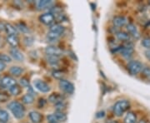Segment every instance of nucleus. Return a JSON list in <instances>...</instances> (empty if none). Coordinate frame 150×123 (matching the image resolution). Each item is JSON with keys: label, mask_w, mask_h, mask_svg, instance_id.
Here are the masks:
<instances>
[{"label": "nucleus", "mask_w": 150, "mask_h": 123, "mask_svg": "<svg viewBox=\"0 0 150 123\" xmlns=\"http://www.w3.org/2000/svg\"><path fill=\"white\" fill-rule=\"evenodd\" d=\"M53 4V1L52 0H38L36 3V6H37L38 9H44L47 8L48 7Z\"/></svg>", "instance_id": "obj_15"}, {"label": "nucleus", "mask_w": 150, "mask_h": 123, "mask_svg": "<svg viewBox=\"0 0 150 123\" xmlns=\"http://www.w3.org/2000/svg\"><path fill=\"white\" fill-rule=\"evenodd\" d=\"M24 43H25V45L26 46H32L33 44V42H34V39H33V38H32V37H30V36H28V37H26V38H24Z\"/></svg>", "instance_id": "obj_34"}, {"label": "nucleus", "mask_w": 150, "mask_h": 123, "mask_svg": "<svg viewBox=\"0 0 150 123\" xmlns=\"http://www.w3.org/2000/svg\"><path fill=\"white\" fill-rule=\"evenodd\" d=\"M130 107V103L128 100H120L115 103L113 107V113L117 117H122Z\"/></svg>", "instance_id": "obj_2"}, {"label": "nucleus", "mask_w": 150, "mask_h": 123, "mask_svg": "<svg viewBox=\"0 0 150 123\" xmlns=\"http://www.w3.org/2000/svg\"><path fill=\"white\" fill-rule=\"evenodd\" d=\"M47 61L49 64L56 65L59 63V57H54V56H47Z\"/></svg>", "instance_id": "obj_29"}, {"label": "nucleus", "mask_w": 150, "mask_h": 123, "mask_svg": "<svg viewBox=\"0 0 150 123\" xmlns=\"http://www.w3.org/2000/svg\"><path fill=\"white\" fill-rule=\"evenodd\" d=\"M17 27H18V29L20 32H23V33H28V32H29V28H28L27 25H26L25 23H23V22H19V23H18Z\"/></svg>", "instance_id": "obj_27"}, {"label": "nucleus", "mask_w": 150, "mask_h": 123, "mask_svg": "<svg viewBox=\"0 0 150 123\" xmlns=\"http://www.w3.org/2000/svg\"><path fill=\"white\" fill-rule=\"evenodd\" d=\"M54 116L57 118L58 122H66V120H67V116L64 112H56L54 113Z\"/></svg>", "instance_id": "obj_25"}, {"label": "nucleus", "mask_w": 150, "mask_h": 123, "mask_svg": "<svg viewBox=\"0 0 150 123\" xmlns=\"http://www.w3.org/2000/svg\"><path fill=\"white\" fill-rule=\"evenodd\" d=\"M28 116H29L30 120L32 121V122L33 123H41L43 121V116L39 112H35V111L30 112Z\"/></svg>", "instance_id": "obj_12"}, {"label": "nucleus", "mask_w": 150, "mask_h": 123, "mask_svg": "<svg viewBox=\"0 0 150 123\" xmlns=\"http://www.w3.org/2000/svg\"><path fill=\"white\" fill-rule=\"evenodd\" d=\"M7 42L8 43L12 46L13 48H17L19 44V39L17 35H12V36H8L7 37Z\"/></svg>", "instance_id": "obj_16"}, {"label": "nucleus", "mask_w": 150, "mask_h": 123, "mask_svg": "<svg viewBox=\"0 0 150 123\" xmlns=\"http://www.w3.org/2000/svg\"><path fill=\"white\" fill-rule=\"evenodd\" d=\"M116 37L118 38L119 41L122 42H129L130 41V35L128 32H118L116 33Z\"/></svg>", "instance_id": "obj_18"}, {"label": "nucleus", "mask_w": 150, "mask_h": 123, "mask_svg": "<svg viewBox=\"0 0 150 123\" xmlns=\"http://www.w3.org/2000/svg\"><path fill=\"white\" fill-rule=\"evenodd\" d=\"M9 119V115L5 110H0V122L7 123Z\"/></svg>", "instance_id": "obj_23"}, {"label": "nucleus", "mask_w": 150, "mask_h": 123, "mask_svg": "<svg viewBox=\"0 0 150 123\" xmlns=\"http://www.w3.org/2000/svg\"><path fill=\"white\" fill-rule=\"evenodd\" d=\"M5 32H7L8 36L12 35H17V28L14 26H13L10 23H5Z\"/></svg>", "instance_id": "obj_19"}, {"label": "nucleus", "mask_w": 150, "mask_h": 123, "mask_svg": "<svg viewBox=\"0 0 150 123\" xmlns=\"http://www.w3.org/2000/svg\"><path fill=\"white\" fill-rule=\"evenodd\" d=\"M22 102H23L24 104L30 105L34 102V96H33V94H30V93L25 94L24 96L22 97Z\"/></svg>", "instance_id": "obj_22"}, {"label": "nucleus", "mask_w": 150, "mask_h": 123, "mask_svg": "<svg viewBox=\"0 0 150 123\" xmlns=\"http://www.w3.org/2000/svg\"><path fill=\"white\" fill-rule=\"evenodd\" d=\"M142 74L148 81H150V67H145L142 70Z\"/></svg>", "instance_id": "obj_31"}, {"label": "nucleus", "mask_w": 150, "mask_h": 123, "mask_svg": "<svg viewBox=\"0 0 150 123\" xmlns=\"http://www.w3.org/2000/svg\"><path fill=\"white\" fill-rule=\"evenodd\" d=\"M109 123H119L118 122H116V121H113V122H111Z\"/></svg>", "instance_id": "obj_42"}, {"label": "nucleus", "mask_w": 150, "mask_h": 123, "mask_svg": "<svg viewBox=\"0 0 150 123\" xmlns=\"http://www.w3.org/2000/svg\"><path fill=\"white\" fill-rule=\"evenodd\" d=\"M5 67H6L5 63H4L3 62H1V61H0V72H1V71H3V70H4Z\"/></svg>", "instance_id": "obj_39"}, {"label": "nucleus", "mask_w": 150, "mask_h": 123, "mask_svg": "<svg viewBox=\"0 0 150 123\" xmlns=\"http://www.w3.org/2000/svg\"><path fill=\"white\" fill-rule=\"evenodd\" d=\"M52 75H53V77H54V78L59 79V80H63V78H64V72H63L62 71H60V70H55V71H54V72H52Z\"/></svg>", "instance_id": "obj_28"}, {"label": "nucleus", "mask_w": 150, "mask_h": 123, "mask_svg": "<svg viewBox=\"0 0 150 123\" xmlns=\"http://www.w3.org/2000/svg\"><path fill=\"white\" fill-rule=\"evenodd\" d=\"M34 86L38 91L43 92V93H47L50 91V86L43 81L36 80L34 82Z\"/></svg>", "instance_id": "obj_8"}, {"label": "nucleus", "mask_w": 150, "mask_h": 123, "mask_svg": "<svg viewBox=\"0 0 150 123\" xmlns=\"http://www.w3.org/2000/svg\"><path fill=\"white\" fill-rule=\"evenodd\" d=\"M47 120L48 123H58V120L55 117L54 114H50L47 116Z\"/></svg>", "instance_id": "obj_36"}, {"label": "nucleus", "mask_w": 150, "mask_h": 123, "mask_svg": "<svg viewBox=\"0 0 150 123\" xmlns=\"http://www.w3.org/2000/svg\"><path fill=\"white\" fill-rule=\"evenodd\" d=\"M61 35H59L58 33H55V32H48V34H47V39H48L49 42H55V41H57L58 39L59 38Z\"/></svg>", "instance_id": "obj_26"}, {"label": "nucleus", "mask_w": 150, "mask_h": 123, "mask_svg": "<svg viewBox=\"0 0 150 123\" xmlns=\"http://www.w3.org/2000/svg\"><path fill=\"white\" fill-rule=\"evenodd\" d=\"M59 87L62 91L67 93V94H73L74 91V86L72 82H70L69 81L65 80V79H63V80L59 81Z\"/></svg>", "instance_id": "obj_4"}, {"label": "nucleus", "mask_w": 150, "mask_h": 123, "mask_svg": "<svg viewBox=\"0 0 150 123\" xmlns=\"http://www.w3.org/2000/svg\"><path fill=\"white\" fill-rule=\"evenodd\" d=\"M19 82H20L22 86H23V87H29L30 86H29V81L28 80L26 77H22L19 81Z\"/></svg>", "instance_id": "obj_35"}, {"label": "nucleus", "mask_w": 150, "mask_h": 123, "mask_svg": "<svg viewBox=\"0 0 150 123\" xmlns=\"http://www.w3.org/2000/svg\"><path fill=\"white\" fill-rule=\"evenodd\" d=\"M4 30H5V24L0 22V31H4Z\"/></svg>", "instance_id": "obj_40"}, {"label": "nucleus", "mask_w": 150, "mask_h": 123, "mask_svg": "<svg viewBox=\"0 0 150 123\" xmlns=\"http://www.w3.org/2000/svg\"><path fill=\"white\" fill-rule=\"evenodd\" d=\"M49 31L50 32H55V33H58L59 35H62L65 31L64 27L61 24L59 23H54V25H52L51 27H49Z\"/></svg>", "instance_id": "obj_14"}, {"label": "nucleus", "mask_w": 150, "mask_h": 123, "mask_svg": "<svg viewBox=\"0 0 150 123\" xmlns=\"http://www.w3.org/2000/svg\"><path fill=\"white\" fill-rule=\"evenodd\" d=\"M0 61L3 62L4 63H11L12 62V58H11L10 56L7 55V54H0Z\"/></svg>", "instance_id": "obj_30"}, {"label": "nucleus", "mask_w": 150, "mask_h": 123, "mask_svg": "<svg viewBox=\"0 0 150 123\" xmlns=\"http://www.w3.org/2000/svg\"><path fill=\"white\" fill-rule=\"evenodd\" d=\"M141 44L144 48H147V49H150V38L147 37L142 39L141 41Z\"/></svg>", "instance_id": "obj_32"}, {"label": "nucleus", "mask_w": 150, "mask_h": 123, "mask_svg": "<svg viewBox=\"0 0 150 123\" xmlns=\"http://www.w3.org/2000/svg\"><path fill=\"white\" fill-rule=\"evenodd\" d=\"M45 53L47 56H54V57H60L63 54V51L55 46H48L45 48Z\"/></svg>", "instance_id": "obj_7"}, {"label": "nucleus", "mask_w": 150, "mask_h": 123, "mask_svg": "<svg viewBox=\"0 0 150 123\" xmlns=\"http://www.w3.org/2000/svg\"><path fill=\"white\" fill-rule=\"evenodd\" d=\"M126 28H127V31H128V33H129V35L134 37L135 39L139 38V32L138 28H137V27L134 24H133V23H128L126 25Z\"/></svg>", "instance_id": "obj_9"}, {"label": "nucleus", "mask_w": 150, "mask_h": 123, "mask_svg": "<svg viewBox=\"0 0 150 123\" xmlns=\"http://www.w3.org/2000/svg\"><path fill=\"white\" fill-rule=\"evenodd\" d=\"M0 123H1V122H0Z\"/></svg>", "instance_id": "obj_44"}, {"label": "nucleus", "mask_w": 150, "mask_h": 123, "mask_svg": "<svg viewBox=\"0 0 150 123\" xmlns=\"http://www.w3.org/2000/svg\"><path fill=\"white\" fill-rule=\"evenodd\" d=\"M8 107L11 111V112L13 113V117L17 119H22L25 116V108L20 102L17 101L11 102L8 105Z\"/></svg>", "instance_id": "obj_1"}, {"label": "nucleus", "mask_w": 150, "mask_h": 123, "mask_svg": "<svg viewBox=\"0 0 150 123\" xmlns=\"http://www.w3.org/2000/svg\"><path fill=\"white\" fill-rule=\"evenodd\" d=\"M39 20L44 25H47V26H50L51 27L52 25L54 24L55 18H54V16L51 13H43L42 15H40Z\"/></svg>", "instance_id": "obj_5"}, {"label": "nucleus", "mask_w": 150, "mask_h": 123, "mask_svg": "<svg viewBox=\"0 0 150 123\" xmlns=\"http://www.w3.org/2000/svg\"><path fill=\"white\" fill-rule=\"evenodd\" d=\"M143 68L144 66L139 61L134 60V61H130L128 63V70L131 75H138L142 72Z\"/></svg>", "instance_id": "obj_3"}, {"label": "nucleus", "mask_w": 150, "mask_h": 123, "mask_svg": "<svg viewBox=\"0 0 150 123\" xmlns=\"http://www.w3.org/2000/svg\"><path fill=\"white\" fill-rule=\"evenodd\" d=\"M11 57L18 62H23L24 60V56L17 48H12L10 50Z\"/></svg>", "instance_id": "obj_11"}, {"label": "nucleus", "mask_w": 150, "mask_h": 123, "mask_svg": "<svg viewBox=\"0 0 150 123\" xmlns=\"http://www.w3.org/2000/svg\"><path fill=\"white\" fill-rule=\"evenodd\" d=\"M64 97L59 93H53L48 96V102L54 103V105L58 104L59 102H64Z\"/></svg>", "instance_id": "obj_13"}, {"label": "nucleus", "mask_w": 150, "mask_h": 123, "mask_svg": "<svg viewBox=\"0 0 150 123\" xmlns=\"http://www.w3.org/2000/svg\"><path fill=\"white\" fill-rule=\"evenodd\" d=\"M138 123H147V122H145L144 120H140L139 122H138Z\"/></svg>", "instance_id": "obj_41"}, {"label": "nucleus", "mask_w": 150, "mask_h": 123, "mask_svg": "<svg viewBox=\"0 0 150 123\" xmlns=\"http://www.w3.org/2000/svg\"><path fill=\"white\" fill-rule=\"evenodd\" d=\"M17 82L16 80L9 76H5L1 79V86L4 88H10L13 86L16 85Z\"/></svg>", "instance_id": "obj_6"}, {"label": "nucleus", "mask_w": 150, "mask_h": 123, "mask_svg": "<svg viewBox=\"0 0 150 123\" xmlns=\"http://www.w3.org/2000/svg\"><path fill=\"white\" fill-rule=\"evenodd\" d=\"M9 92L13 96H18V95H19L21 93V87L18 84L13 86L12 87L9 88Z\"/></svg>", "instance_id": "obj_24"}, {"label": "nucleus", "mask_w": 150, "mask_h": 123, "mask_svg": "<svg viewBox=\"0 0 150 123\" xmlns=\"http://www.w3.org/2000/svg\"><path fill=\"white\" fill-rule=\"evenodd\" d=\"M134 53V48H124V47H122V48L120 49V53L125 58H130L133 56Z\"/></svg>", "instance_id": "obj_17"}, {"label": "nucleus", "mask_w": 150, "mask_h": 123, "mask_svg": "<svg viewBox=\"0 0 150 123\" xmlns=\"http://www.w3.org/2000/svg\"><path fill=\"white\" fill-rule=\"evenodd\" d=\"M136 122H137V117L135 113L132 112L127 113L126 117L124 118V123H136Z\"/></svg>", "instance_id": "obj_20"}, {"label": "nucleus", "mask_w": 150, "mask_h": 123, "mask_svg": "<svg viewBox=\"0 0 150 123\" xmlns=\"http://www.w3.org/2000/svg\"><path fill=\"white\" fill-rule=\"evenodd\" d=\"M112 23L115 27H122L128 24V19L123 16H116L112 19Z\"/></svg>", "instance_id": "obj_10"}, {"label": "nucleus", "mask_w": 150, "mask_h": 123, "mask_svg": "<svg viewBox=\"0 0 150 123\" xmlns=\"http://www.w3.org/2000/svg\"><path fill=\"white\" fill-rule=\"evenodd\" d=\"M149 4H150V1H149Z\"/></svg>", "instance_id": "obj_43"}, {"label": "nucleus", "mask_w": 150, "mask_h": 123, "mask_svg": "<svg viewBox=\"0 0 150 123\" xmlns=\"http://www.w3.org/2000/svg\"><path fill=\"white\" fill-rule=\"evenodd\" d=\"M55 108H56V112H63L64 109H66V104L64 102H59L58 104H55Z\"/></svg>", "instance_id": "obj_33"}, {"label": "nucleus", "mask_w": 150, "mask_h": 123, "mask_svg": "<svg viewBox=\"0 0 150 123\" xmlns=\"http://www.w3.org/2000/svg\"><path fill=\"white\" fill-rule=\"evenodd\" d=\"M7 99H8V97L4 93L0 92V102H5V101H7Z\"/></svg>", "instance_id": "obj_37"}, {"label": "nucleus", "mask_w": 150, "mask_h": 123, "mask_svg": "<svg viewBox=\"0 0 150 123\" xmlns=\"http://www.w3.org/2000/svg\"><path fill=\"white\" fill-rule=\"evenodd\" d=\"M23 69L18 66H13L9 69V72L14 77H19L23 73Z\"/></svg>", "instance_id": "obj_21"}, {"label": "nucleus", "mask_w": 150, "mask_h": 123, "mask_svg": "<svg viewBox=\"0 0 150 123\" xmlns=\"http://www.w3.org/2000/svg\"><path fill=\"white\" fill-rule=\"evenodd\" d=\"M145 56H146V58L150 61V49H147V50L145 51Z\"/></svg>", "instance_id": "obj_38"}]
</instances>
